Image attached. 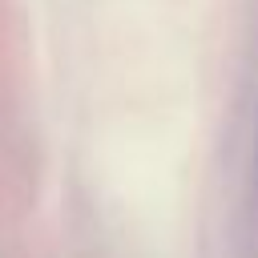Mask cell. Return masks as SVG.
<instances>
[{
    "instance_id": "obj_1",
    "label": "cell",
    "mask_w": 258,
    "mask_h": 258,
    "mask_svg": "<svg viewBox=\"0 0 258 258\" xmlns=\"http://www.w3.org/2000/svg\"><path fill=\"white\" fill-rule=\"evenodd\" d=\"M254 169H258V129H254Z\"/></svg>"
}]
</instances>
